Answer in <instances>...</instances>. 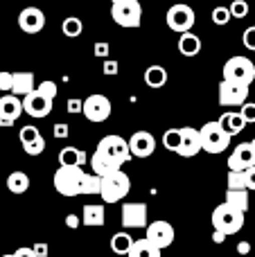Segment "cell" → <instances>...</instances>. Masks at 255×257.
Here are the masks:
<instances>
[{"label": "cell", "instance_id": "cell-1", "mask_svg": "<svg viewBox=\"0 0 255 257\" xmlns=\"http://www.w3.org/2000/svg\"><path fill=\"white\" fill-rule=\"evenodd\" d=\"M244 214L246 212H242L239 208H235V205L224 201L221 205H217V208L212 210V217H210L212 228L226 232V235H235V232H239L244 228V219H246Z\"/></svg>", "mask_w": 255, "mask_h": 257}, {"label": "cell", "instance_id": "cell-2", "mask_svg": "<svg viewBox=\"0 0 255 257\" xmlns=\"http://www.w3.org/2000/svg\"><path fill=\"white\" fill-rule=\"evenodd\" d=\"M84 169L79 165H59L54 172V190L61 196H81V178Z\"/></svg>", "mask_w": 255, "mask_h": 257}, {"label": "cell", "instance_id": "cell-3", "mask_svg": "<svg viewBox=\"0 0 255 257\" xmlns=\"http://www.w3.org/2000/svg\"><path fill=\"white\" fill-rule=\"evenodd\" d=\"M129 192H131V178L122 169H115V172L102 176V192H99V196H102L104 203H120Z\"/></svg>", "mask_w": 255, "mask_h": 257}, {"label": "cell", "instance_id": "cell-4", "mask_svg": "<svg viewBox=\"0 0 255 257\" xmlns=\"http://www.w3.org/2000/svg\"><path fill=\"white\" fill-rule=\"evenodd\" d=\"M199 131H201L203 151H208V154H221V151H226L230 145V138H233L230 133L224 131V126L219 124V120L206 122Z\"/></svg>", "mask_w": 255, "mask_h": 257}, {"label": "cell", "instance_id": "cell-5", "mask_svg": "<svg viewBox=\"0 0 255 257\" xmlns=\"http://www.w3.org/2000/svg\"><path fill=\"white\" fill-rule=\"evenodd\" d=\"M221 75H224V79H228V81H242V84L251 86L255 81V63L248 57L237 54V57H230L228 61L224 63Z\"/></svg>", "mask_w": 255, "mask_h": 257}, {"label": "cell", "instance_id": "cell-6", "mask_svg": "<svg viewBox=\"0 0 255 257\" xmlns=\"http://www.w3.org/2000/svg\"><path fill=\"white\" fill-rule=\"evenodd\" d=\"M97 151L99 154H104L106 158H111L113 163L120 165V167L134 158L129 142H126L124 138H120V136H104L102 140L97 142Z\"/></svg>", "mask_w": 255, "mask_h": 257}, {"label": "cell", "instance_id": "cell-7", "mask_svg": "<svg viewBox=\"0 0 255 257\" xmlns=\"http://www.w3.org/2000/svg\"><path fill=\"white\" fill-rule=\"evenodd\" d=\"M111 18L120 27H140V21H143V7H140V0L111 3Z\"/></svg>", "mask_w": 255, "mask_h": 257}, {"label": "cell", "instance_id": "cell-8", "mask_svg": "<svg viewBox=\"0 0 255 257\" xmlns=\"http://www.w3.org/2000/svg\"><path fill=\"white\" fill-rule=\"evenodd\" d=\"M111 113H113V106H111V99H108L106 95L95 93V95H88V97L84 99V113H81V115H84L88 122H95V124L106 122L108 117H111Z\"/></svg>", "mask_w": 255, "mask_h": 257}, {"label": "cell", "instance_id": "cell-9", "mask_svg": "<svg viewBox=\"0 0 255 257\" xmlns=\"http://www.w3.org/2000/svg\"><path fill=\"white\" fill-rule=\"evenodd\" d=\"M167 27L176 34H183V32H190L194 25V9L185 3H179V5H172L167 9Z\"/></svg>", "mask_w": 255, "mask_h": 257}, {"label": "cell", "instance_id": "cell-10", "mask_svg": "<svg viewBox=\"0 0 255 257\" xmlns=\"http://www.w3.org/2000/svg\"><path fill=\"white\" fill-rule=\"evenodd\" d=\"M248 99V84L242 81H228L224 79L219 84V104L221 106H242Z\"/></svg>", "mask_w": 255, "mask_h": 257}, {"label": "cell", "instance_id": "cell-11", "mask_svg": "<svg viewBox=\"0 0 255 257\" xmlns=\"http://www.w3.org/2000/svg\"><path fill=\"white\" fill-rule=\"evenodd\" d=\"M145 237H147L149 241H154L161 250H165L174 244L176 232H174V226H172L170 221H152V223H147V228H145Z\"/></svg>", "mask_w": 255, "mask_h": 257}, {"label": "cell", "instance_id": "cell-12", "mask_svg": "<svg viewBox=\"0 0 255 257\" xmlns=\"http://www.w3.org/2000/svg\"><path fill=\"white\" fill-rule=\"evenodd\" d=\"M120 219H122V226L124 228H147V223H149L147 205L138 203V201L124 203L120 210Z\"/></svg>", "mask_w": 255, "mask_h": 257}, {"label": "cell", "instance_id": "cell-13", "mask_svg": "<svg viewBox=\"0 0 255 257\" xmlns=\"http://www.w3.org/2000/svg\"><path fill=\"white\" fill-rule=\"evenodd\" d=\"M23 108H25V113L30 117H48L50 111H52V99L43 97V95L34 88L32 93H27L25 97H23Z\"/></svg>", "mask_w": 255, "mask_h": 257}, {"label": "cell", "instance_id": "cell-14", "mask_svg": "<svg viewBox=\"0 0 255 257\" xmlns=\"http://www.w3.org/2000/svg\"><path fill=\"white\" fill-rule=\"evenodd\" d=\"M228 169H248L255 165V147L253 142H239L233 149V154L226 160Z\"/></svg>", "mask_w": 255, "mask_h": 257}, {"label": "cell", "instance_id": "cell-15", "mask_svg": "<svg viewBox=\"0 0 255 257\" xmlns=\"http://www.w3.org/2000/svg\"><path fill=\"white\" fill-rule=\"evenodd\" d=\"M201 149H203L201 131L194 128V126H183L181 128V147H179L181 158H192V156H197Z\"/></svg>", "mask_w": 255, "mask_h": 257}, {"label": "cell", "instance_id": "cell-16", "mask_svg": "<svg viewBox=\"0 0 255 257\" xmlns=\"http://www.w3.org/2000/svg\"><path fill=\"white\" fill-rule=\"evenodd\" d=\"M18 27L25 34H39L45 27V14L39 7H25L18 14Z\"/></svg>", "mask_w": 255, "mask_h": 257}, {"label": "cell", "instance_id": "cell-17", "mask_svg": "<svg viewBox=\"0 0 255 257\" xmlns=\"http://www.w3.org/2000/svg\"><path fill=\"white\" fill-rule=\"evenodd\" d=\"M129 147H131L134 158H149L156 151V138L149 131H136L129 138Z\"/></svg>", "mask_w": 255, "mask_h": 257}, {"label": "cell", "instance_id": "cell-18", "mask_svg": "<svg viewBox=\"0 0 255 257\" xmlns=\"http://www.w3.org/2000/svg\"><path fill=\"white\" fill-rule=\"evenodd\" d=\"M23 111H25V108H23V99H18L16 93H9V95H5V97H0V120L16 122Z\"/></svg>", "mask_w": 255, "mask_h": 257}, {"label": "cell", "instance_id": "cell-19", "mask_svg": "<svg viewBox=\"0 0 255 257\" xmlns=\"http://www.w3.org/2000/svg\"><path fill=\"white\" fill-rule=\"evenodd\" d=\"M161 255H163V250L154 241H149L147 237L145 239H134L129 253H126V257H161Z\"/></svg>", "mask_w": 255, "mask_h": 257}, {"label": "cell", "instance_id": "cell-20", "mask_svg": "<svg viewBox=\"0 0 255 257\" xmlns=\"http://www.w3.org/2000/svg\"><path fill=\"white\" fill-rule=\"evenodd\" d=\"M36 88V77L34 72H14V88L12 93H16L18 97H25L27 93Z\"/></svg>", "mask_w": 255, "mask_h": 257}, {"label": "cell", "instance_id": "cell-21", "mask_svg": "<svg viewBox=\"0 0 255 257\" xmlns=\"http://www.w3.org/2000/svg\"><path fill=\"white\" fill-rule=\"evenodd\" d=\"M219 124L224 126L226 133H230V136H237V133L244 131V126L248 124L246 120H244L242 113H235V111H226L224 115L219 117Z\"/></svg>", "mask_w": 255, "mask_h": 257}, {"label": "cell", "instance_id": "cell-22", "mask_svg": "<svg viewBox=\"0 0 255 257\" xmlns=\"http://www.w3.org/2000/svg\"><path fill=\"white\" fill-rule=\"evenodd\" d=\"M179 52L183 57H197L201 52V39L197 34H192V32H183L179 36Z\"/></svg>", "mask_w": 255, "mask_h": 257}, {"label": "cell", "instance_id": "cell-23", "mask_svg": "<svg viewBox=\"0 0 255 257\" xmlns=\"http://www.w3.org/2000/svg\"><path fill=\"white\" fill-rule=\"evenodd\" d=\"M90 169H93L95 174H99V176H106V174L115 172V169H122L120 165H115L111 158H106L104 154H99L97 149H95V154L90 156Z\"/></svg>", "mask_w": 255, "mask_h": 257}, {"label": "cell", "instance_id": "cell-24", "mask_svg": "<svg viewBox=\"0 0 255 257\" xmlns=\"http://www.w3.org/2000/svg\"><path fill=\"white\" fill-rule=\"evenodd\" d=\"M104 205L99 203H90V205H84L81 210V223L84 226H102L104 223Z\"/></svg>", "mask_w": 255, "mask_h": 257}, {"label": "cell", "instance_id": "cell-25", "mask_svg": "<svg viewBox=\"0 0 255 257\" xmlns=\"http://www.w3.org/2000/svg\"><path fill=\"white\" fill-rule=\"evenodd\" d=\"M86 160H88L86 151L77 149V147H63L59 151V165H79V167H84Z\"/></svg>", "mask_w": 255, "mask_h": 257}, {"label": "cell", "instance_id": "cell-26", "mask_svg": "<svg viewBox=\"0 0 255 257\" xmlns=\"http://www.w3.org/2000/svg\"><path fill=\"white\" fill-rule=\"evenodd\" d=\"M145 84L149 88H163L167 84V70L163 66H149L145 70Z\"/></svg>", "mask_w": 255, "mask_h": 257}, {"label": "cell", "instance_id": "cell-27", "mask_svg": "<svg viewBox=\"0 0 255 257\" xmlns=\"http://www.w3.org/2000/svg\"><path fill=\"white\" fill-rule=\"evenodd\" d=\"M7 190L12 194H25L30 190V176L25 172H12L7 176Z\"/></svg>", "mask_w": 255, "mask_h": 257}, {"label": "cell", "instance_id": "cell-28", "mask_svg": "<svg viewBox=\"0 0 255 257\" xmlns=\"http://www.w3.org/2000/svg\"><path fill=\"white\" fill-rule=\"evenodd\" d=\"M102 192V176L95 172H86L81 178V196H95Z\"/></svg>", "mask_w": 255, "mask_h": 257}, {"label": "cell", "instance_id": "cell-29", "mask_svg": "<svg viewBox=\"0 0 255 257\" xmlns=\"http://www.w3.org/2000/svg\"><path fill=\"white\" fill-rule=\"evenodd\" d=\"M131 244H134V237H131L126 230L115 232V235L111 237V250L115 255H126L129 248H131Z\"/></svg>", "mask_w": 255, "mask_h": 257}, {"label": "cell", "instance_id": "cell-30", "mask_svg": "<svg viewBox=\"0 0 255 257\" xmlns=\"http://www.w3.org/2000/svg\"><path fill=\"white\" fill-rule=\"evenodd\" d=\"M226 203L239 208L242 212L248 210V190H226Z\"/></svg>", "mask_w": 255, "mask_h": 257}, {"label": "cell", "instance_id": "cell-31", "mask_svg": "<svg viewBox=\"0 0 255 257\" xmlns=\"http://www.w3.org/2000/svg\"><path fill=\"white\" fill-rule=\"evenodd\" d=\"M226 185H228V190H248V185H246V169H228Z\"/></svg>", "mask_w": 255, "mask_h": 257}, {"label": "cell", "instance_id": "cell-32", "mask_svg": "<svg viewBox=\"0 0 255 257\" xmlns=\"http://www.w3.org/2000/svg\"><path fill=\"white\" fill-rule=\"evenodd\" d=\"M61 32L68 39H77V36H81V32H84V23L77 16H68L66 21L61 23Z\"/></svg>", "mask_w": 255, "mask_h": 257}, {"label": "cell", "instance_id": "cell-33", "mask_svg": "<svg viewBox=\"0 0 255 257\" xmlns=\"http://www.w3.org/2000/svg\"><path fill=\"white\" fill-rule=\"evenodd\" d=\"M163 147L167 151H174L179 154V147H181V128H167L163 133Z\"/></svg>", "mask_w": 255, "mask_h": 257}, {"label": "cell", "instance_id": "cell-34", "mask_svg": "<svg viewBox=\"0 0 255 257\" xmlns=\"http://www.w3.org/2000/svg\"><path fill=\"white\" fill-rule=\"evenodd\" d=\"M212 23L215 25H228L230 18H233V14H230V7H215L210 14Z\"/></svg>", "mask_w": 255, "mask_h": 257}, {"label": "cell", "instance_id": "cell-35", "mask_svg": "<svg viewBox=\"0 0 255 257\" xmlns=\"http://www.w3.org/2000/svg\"><path fill=\"white\" fill-rule=\"evenodd\" d=\"M23 149H25L27 156H41V154L45 151V138L39 136L36 140H32V142H27V145H23Z\"/></svg>", "mask_w": 255, "mask_h": 257}, {"label": "cell", "instance_id": "cell-36", "mask_svg": "<svg viewBox=\"0 0 255 257\" xmlns=\"http://www.w3.org/2000/svg\"><path fill=\"white\" fill-rule=\"evenodd\" d=\"M39 136H41V131H39V128H36L34 124L23 126V128H21V133H18V138H21V145H27V142L36 140Z\"/></svg>", "mask_w": 255, "mask_h": 257}, {"label": "cell", "instance_id": "cell-37", "mask_svg": "<svg viewBox=\"0 0 255 257\" xmlns=\"http://www.w3.org/2000/svg\"><path fill=\"white\" fill-rule=\"evenodd\" d=\"M36 90H39L43 97L52 99V102H54V97H57V93H59V88H57V84H54V81H41V84L36 86Z\"/></svg>", "mask_w": 255, "mask_h": 257}, {"label": "cell", "instance_id": "cell-38", "mask_svg": "<svg viewBox=\"0 0 255 257\" xmlns=\"http://www.w3.org/2000/svg\"><path fill=\"white\" fill-rule=\"evenodd\" d=\"M230 14H233V18H246L248 3L246 0H233V3H230Z\"/></svg>", "mask_w": 255, "mask_h": 257}, {"label": "cell", "instance_id": "cell-39", "mask_svg": "<svg viewBox=\"0 0 255 257\" xmlns=\"http://www.w3.org/2000/svg\"><path fill=\"white\" fill-rule=\"evenodd\" d=\"M239 113L244 115V120H246L248 124H255V102H244L242 106H239Z\"/></svg>", "mask_w": 255, "mask_h": 257}, {"label": "cell", "instance_id": "cell-40", "mask_svg": "<svg viewBox=\"0 0 255 257\" xmlns=\"http://www.w3.org/2000/svg\"><path fill=\"white\" fill-rule=\"evenodd\" d=\"M242 43L246 50H251V52H255V25L253 27H246L242 34Z\"/></svg>", "mask_w": 255, "mask_h": 257}, {"label": "cell", "instance_id": "cell-41", "mask_svg": "<svg viewBox=\"0 0 255 257\" xmlns=\"http://www.w3.org/2000/svg\"><path fill=\"white\" fill-rule=\"evenodd\" d=\"M12 88H14V72L3 70V72H0V90L12 93Z\"/></svg>", "mask_w": 255, "mask_h": 257}, {"label": "cell", "instance_id": "cell-42", "mask_svg": "<svg viewBox=\"0 0 255 257\" xmlns=\"http://www.w3.org/2000/svg\"><path fill=\"white\" fill-rule=\"evenodd\" d=\"M102 72L106 77H113V75H117V72H120V66H117V61H113V59H104Z\"/></svg>", "mask_w": 255, "mask_h": 257}, {"label": "cell", "instance_id": "cell-43", "mask_svg": "<svg viewBox=\"0 0 255 257\" xmlns=\"http://www.w3.org/2000/svg\"><path fill=\"white\" fill-rule=\"evenodd\" d=\"M66 108H68V113H84V99H68V104H66Z\"/></svg>", "mask_w": 255, "mask_h": 257}, {"label": "cell", "instance_id": "cell-44", "mask_svg": "<svg viewBox=\"0 0 255 257\" xmlns=\"http://www.w3.org/2000/svg\"><path fill=\"white\" fill-rule=\"evenodd\" d=\"M95 57L108 59V43H104V41H97V43H95Z\"/></svg>", "mask_w": 255, "mask_h": 257}, {"label": "cell", "instance_id": "cell-45", "mask_svg": "<svg viewBox=\"0 0 255 257\" xmlns=\"http://www.w3.org/2000/svg\"><path fill=\"white\" fill-rule=\"evenodd\" d=\"M246 185H248V190L255 192V165L246 169Z\"/></svg>", "mask_w": 255, "mask_h": 257}, {"label": "cell", "instance_id": "cell-46", "mask_svg": "<svg viewBox=\"0 0 255 257\" xmlns=\"http://www.w3.org/2000/svg\"><path fill=\"white\" fill-rule=\"evenodd\" d=\"M68 124H54V138H68Z\"/></svg>", "mask_w": 255, "mask_h": 257}, {"label": "cell", "instance_id": "cell-47", "mask_svg": "<svg viewBox=\"0 0 255 257\" xmlns=\"http://www.w3.org/2000/svg\"><path fill=\"white\" fill-rule=\"evenodd\" d=\"M16 257H36L34 248H30V246H23V248L16 250Z\"/></svg>", "mask_w": 255, "mask_h": 257}, {"label": "cell", "instance_id": "cell-48", "mask_svg": "<svg viewBox=\"0 0 255 257\" xmlns=\"http://www.w3.org/2000/svg\"><path fill=\"white\" fill-rule=\"evenodd\" d=\"M66 226L72 228V230H75V228H79V217H77V214H68V217H66Z\"/></svg>", "mask_w": 255, "mask_h": 257}, {"label": "cell", "instance_id": "cell-49", "mask_svg": "<svg viewBox=\"0 0 255 257\" xmlns=\"http://www.w3.org/2000/svg\"><path fill=\"white\" fill-rule=\"evenodd\" d=\"M34 253H36V257H48V253H50L48 244H36L34 246Z\"/></svg>", "mask_w": 255, "mask_h": 257}, {"label": "cell", "instance_id": "cell-50", "mask_svg": "<svg viewBox=\"0 0 255 257\" xmlns=\"http://www.w3.org/2000/svg\"><path fill=\"white\" fill-rule=\"evenodd\" d=\"M248 250H251V244H248V241H239L237 244V253L239 255H248Z\"/></svg>", "mask_w": 255, "mask_h": 257}, {"label": "cell", "instance_id": "cell-51", "mask_svg": "<svg viewBox=\"0 0 255 257\" xmlns=\"http://www.w3.org/2000/svg\"><path fill=\"white\" fill-rule=\"evenodd\" d=\"M226 237H228V235H226V232H221V230H215V232H212V241H215V244H221Z\"/></svg>", "mask_w": 255, "mask_h": 257}, {"label": "cell", "instance_id": "cell-52", "mask_svg": "<svg viewBox=\"0 0 255 257\" xmlns=\"http://www.w3.org/2000/svg\"><path fill=\"white\" fill-rule=\"evenodd\" d=\"M14 122L12 120H0V126H12Z\"/></svg>", "mask_w": 255, "mask_h": 257}, {"label": "cell", "instance_id": "cell-53", "mask_svg": "<svg viewBox=\"0 0 255 257\" xmlns=\"http://www.w3.org/2000/svg\"><path fill=\"white\" fill-rule=\"evenodd\" d=\"M3 257H16V253H7V255H3Z\"/></svg>", "mask_w": 255, "mask_h": 257}, {"label": "cell", "instance_id": "cell-54", "mask_svg": "<svg viewBox=\"0 0 255 257\" xmlns=\"http://www.w3.org/2000/svg\"><path fill=\"white\" fill-rule=\"evenodd\" d=\"M111 3H122V0H111Z\"/></svg>", "mask_w": 255, "mask_h": 257}, {"label": "cell", "instance_id": "cell-55", "mask_svg": "<svg viewBox=\"0 0 255 257\" xmlns=\"http://www.w3.org/2000/svg\"><path fill=\"white\" fill-rule=\"evenodd\" d=\"M251 142H253V147H255V138H253V140H251Z\"/></svg>", "mask_w": 255, "mask_h": 257}, {"label": "cell", "instance_id": "cell-56", "mask_svg": "<svg viewBox=\"0 0 255 257\" xmlns=\"http://www.w3.org/2000/svg\"><path fill=\"white\" fill-rule=\"evenodd\" d=\"M161 257H167V255H161Z\"/></svg>", "mask_w": 255, "mask_h": 257}, {"label": "cell", "instance_id": "cell-57", "mask_svg": "<svg viewBox=\"0 0 255 257\" xmlns=\"http://www.w3.org/2000/svg\"><path fill=\"white\" fill-rule=\"evenodd\" d=\"M228 3H233V0H228Z\"/></svg>", "mask_w": 255, "mask_h": 257}]
</instances>
